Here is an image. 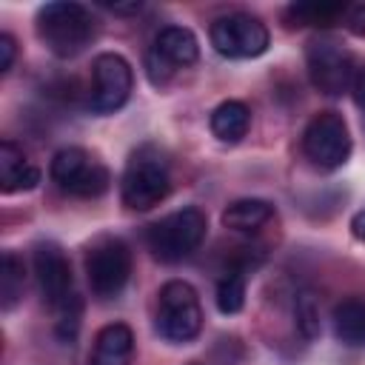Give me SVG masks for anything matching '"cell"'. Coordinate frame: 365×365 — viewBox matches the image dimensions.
<instances>
[{
    "mask_svg": "<svg viewBox=\"0 0 365 365\" xmlns=\"http://www.w3.org/2000/svg\"><path fill=\"white\" fill-rule=\"evenodd\" d=\"M168 191H171V174H168L165 157L154 145L137 148L128 157L120 180L123 205L131 211H148L160 205L168 197Z\"/></svg>",
    "mask_w": 365,
    "mask_h": 365,
    "instance_id": "cell-3",
    "label": "cell"
},
{
    "mask_svg": "<svg viewBox=\"0 0 365 365\" xmlns=\"http://www.w3.org/2000/svg\"><path fill=\"white\" fill-rule=\"evenodd\" d=\"M14 57H17L14 37L3 31V34H0V74H9V68L14 66Z\"/></svg>",
    "mask_w": 365,
    "mask_h": 365,
    "instance_id": "cell-22",
    "label": "cell"
},
{
    "mask_svg": "<svg viewBox=\"0 0 365 365\" xmlns=\"http://www.w3.org/2000/svg\"><path fill=\"white\" fill-rule=\"evenodd\" d=\"M345 26L354 34H365V3L362 6H348L345 11Z\"/></svg>",
    "mask_w": 365,
    "mask_h": 365,
    "instance_id": "cell-23",
    "label": "cell"
},
{
    "mask_svg": "<svg viewBox=\"0 0 365 365\" xmlns=\"http://www.w3.org/2000/svg\"><path fill=\"white\" fill-rule=\"evenodd\" d=\"M294 314H297V328L305 339H317L319 336V305L314 299L311 291H299L297 302H294Z\"/></svg>",
    "mask_w": 365,
    "mask_h": 365,
    "instance_id": "cell-21",
    "label": "cell"
},
{
    "mask_svg": "<svg viewBox=\"0 0 365 365\" xmlns=\"http://www.w3.org/2000/svg\"><path fill=\"white\" fill-rule=\"evenodd\" d=\"M302 151L322 171H334L345 165V160L351 157V131L342 114L336 111L314 114L302 131Z\"/></svg>",
    "mask_w": 365,
    "mask_h": 365,
    "instance_id": "cell-9",
    "label": "cell"
},
{
    "mask_svg": "<svg viewBox=\"0 0 365 365\" xmlns=\"http://www.w3.org/2000/svg\"><path fill=\"white\" fill-rule=\"evenodd\" d=\"M274 217V205L259 197H245L234 200L222 211V225L231 231H257Z\"/></svg>",
    "mask_w": 365,
    "mask_h": 365,
    "instance_id": "cell-17",
    "label": "cell"
},
{
    "mask_svg": "<svg viewBox=\"0 0 365 365\" xmlns=\"http://www.w3.org/2000/svg\"><path fill=\"white\" fill-rule=\"evenodd\" d=\"M345 3H291L285 9V26L302 29V26H331L339 17H345Z\"/></svg>",
    "mask_w": 365,
    "mask_h": 365,
    "instance_id": "cell-18",
    "label": "cell"
},
{
    "mask_svg": "<svg viewBox=\"0 0 365 365\" xmlns=\"http://www.w3.org/2000/svg\"><path fill=\"white\" fill-rule=\"evenodd\" d=\"M211 46L222 54V57H231V60H251V57H259L268 43H271V34L265 29V23L248 11H231V14H222L211 23Z\"/></svg>",
    "mask_w": 365,
    "mask_h": 365,
    "instance_id": "cell-10",
    "label": "cell"
},
{
    "mask_svg": "<svg viewBox=\"0 0 365 365\" xmlns=\"http://www.w3.org/2000/svg\"><path fill=\"white\" fill-rule=\"evenodd\" d=\"M134 356V334L125 322H111L97 331L88 365H131Z\"/></svg>",
    "mask_w": 365,
    "mask_h": 365,
    "instance_id": "cell-14",
    "label": "cell"
},
{
    "mask_svg": "<svg viewBox=\"0 0 365 365\" xmlns=\"http://www.w3.org/2000/svg\"><path fill=\"white\" fill-rule=\"evenodd\" d=\"M211 131L220 143H240L251 128V108L240 100H225L211 111Z\"/></svg>",
    "mask_w": 365,
    "mask_h": 365,
    "instance_id": "cell-16",
    "label": "cell"
},
{
    "mask_svg": "<svg viewBox=\"0 0 365 365\" xmlns=\"http://www.w3.org/2000/svg\"><path fill=\"white\" fill-rule=\"evenodd\" d=\"M134 88V71L123 54L103 51L91 63V97L88 106L97 114H114L123 108Z\"/></svg>",
    "mask_w": 365,
    "mask_h": 365,
    "instance_id": "cell-11",
    "label": "cell"
},
{
    "mask_svg": "<svg viewBox=\"0 0 365 365\" xmlns=\"http://www.w3.org/2000/svg\"><path fill=\"white\" fill-rule=\"evenodd\" d=\"M154 328L165 342H191L202 328V308L197 291L185 279H168L157 294Z\"/></svg>",
    "mask_w": 365,
    "mask_h": 365,
    "instance_id": "cell-5",
    "label": "cell"
},
{
    "mask_svg": "<svg viewBox=\"0 0 365 365\" xmlns=\"http://www.w3.org/2000/svg\"><path fill=\"white\" fill-rule=\"evenodd\" d=\"M305 66H308V77H311L314 88H319L328 97L345 94L354 86V77H356L354 54L331 37H317V40L308 43Z\"/></svg>",
    "mask_w": 365,
    "mask_h": 365,
    "instance_id": "cell-8",
    "label": "cell"
},
{
    "mask_svg": "<svg viewBox=\"0 0 365 365\" xmlns=\"http://www.w3.org/2000/svg\"><path fill=\"white\" fill-rule=\"evenodd\" d=\"M37 288L43 299L54 308L57 314V331L60 336L71 339L77 331V317H80V299L74 294V277H71V262L66 251L57 242H40L31 257Z\"/></svg>",
    "mask_w": 365,
    "mask_h": 365,
    "instance_id": "cell-1",
    "label": "cell"
},
{
    "mask_svg": "<svg viewBox=\"0 0 365 365\" xmlns=\"http://www.w3.org/2000/svg\"><path fill=\"white\" fill-rule=\"evenodd\" d=\"M86 279L97 299L117 297L131 277V251L120 237H97L86 248Z\"/></svg>",
    "mask_w": 365,
    "mask_h": 365,
    "instance_id": "cell-7",
    "label": "cell"
},
{
    "mask_svg": "<svg viewBox=\"0 0 365 365\" xmlns=\"http://www.w3.org/2000/svg\"><path fill=\"white\" fill-rule=\"evenodd\" d=\"M37 37L57 57H77L94 40V17L86 6L54 0L37 9Z\"/></svg>",
    "mask_w": 365,
    "mask_h": 365,
    "instance_id": "cell-2",
    "label": "cell"
},
{
    "mask_svg": "<svg viewBox=\"0 0 365 365\" xmlns=\"http://www.w3.org/2000/svg\"><path fill=\"white\" fill-rule=\"evenodd\" d=\"M205 228H208L205 214L194 205H185L151 222L145 231V245L154 259L180 262L200 248V242L205 240Z\"/></svg>",
    "mask_w": 365,
    "mask_h": 365,
    "instance_id": "cell-4",
    "label": "cell"
},
{
    "mask_svg": "<svg viewBox=\"0 0 365 365\" xmlns=\"http://www.w3.org/2000/svg\"><path fill=\"white\" fill-rule=\"evenodd\" d=\"M242 305H245V274L228 271L217 282V308L222 314H240Z\"/></svg>",
    "mask_w": 365,
    "mask_h": 365,
    "instance_id": "cell-20",
    "label": "cell"
},
{
    "mask_svg": "<svg viewBox=\"0 0 365 365\" xmlns=\"http://www.w3.org/2000/svg\"><path fill=\"white\" fill-rule=\"evenodd\" d=\"M351 91H354L356 106H359V108H362V114H365V66H362V68H356V77H354Z\"/></svg>",
    "mask_w": 365,
    "mask_h": 365,
    "instance_id": "cell-24",
    "label": "cell"
},
{
    "mask_svg": "<svg viewBox=\"0 0 365 365\" xmlns=\"http://www.w3.org/2000/svg\"><path fill=\"white\" fill-rule=\"evenodd\" d=\"M334 336L348 348H365V299L362 297H345L334 305L331 314Z\"/></svg>",
    "mask_w": 365,
    "mask_h": 365,
    "instance_id": "cell-15",
    "label": "cell"
},
{
    "mask_svg": "<svg viewBox=\"0 0 365 365\" xmlns=\"http://www.w3.org/2000/svg\"><path fill=\"white\" fill-rule=\"evenodd\" d=\"M40 182V168L26 157V151L3 140L0 143V191L3 194H17V191H31Z\"/></svg>",
    "mask_w": 365,
    "mask_h": 365,
    "instance_id": "cell-13",
    "label": "cell"
},
{
    "mask_svg": "<svg viewBox=\"0 0 365 365\" xmlns=\"http://www.w3.org/2000/svg\"><path fill=\"white\" fill-rule=\"evenodd\" d=\"M188 365H200V362H188Z\"/></svg>",
    "mask_w": 365,
    "mask_h": 365,
    "instance_id": "cell-26",
    "label": "cell"
},
{
    "mask_svg": "<svg viewBox=\"0 0 365 365\" xmlns=\"http://www.w3.org/2000/svg\"><path fill=\"white\" fill-rule=\"evenodd\" d=\"M351 231H354L356 240H365V208L354 214V220H351Z\"/></svg>",
    "mask_w": 365,
    "mask_h": 365,
    "instance_id": "cell-25",
    "label": "cell"
},
{
    "mask_svg": "<svg viewBox=\"0 0 365 365\" xmlns=\"http://www.w3.org/2000/svg\"><path fill=\"white\" fill-rule=\"evenodd\" d=\"M48 174L60 191H66L71 197H83V200H94V197L106 194L111 185L108 168L80 145L60 148L51 157Z\"/></svg>",
    "mask_w": 365,
    "mask_h": 365,
    "instance_id": "cell-6",
    "label": "cell"
},
{
    "mask_svg": "<svg viewBox=\"0 0 365 365\" xmlns=\"http://www.w3.org/2000/svg\"><path fill=\"white\" fill-rule=\"evenodd\" d=\"M23 285H26L23 259L14 251H6L3 254V268H0V308L3 311H11L20 302Z\"/></svg>",
    "mask_w": 365,
    "mask_h": 365,
    "instance_id": "cell-19",
    "label": "cell"
},
{
    "mask_svg": "<svg viewBox=\"0 0 365 365\" xmlns=\"http://www.w3.org/2000/svg\"><path fill=\"white\" fill-rule=\"evenodd\" d=\"M197 57H200V43H197L194 31H188L182 26H165L157 31L154 46L145 57L148 77L154 86H163V83H168V77L177 68L194 66Z\"/></svg>",
    "mask_w": 365,
    "mask_h": 365,
    "instance_id": "cell-12",
    "label": "cell"
}]
</instances>
